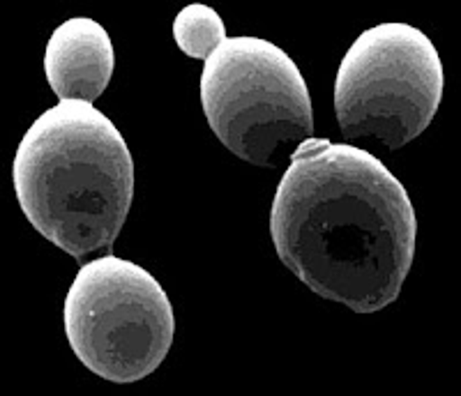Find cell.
<instances>
[{"label":"cell","instance_id":"cell-7","mask_svg":"<svg viewBox=\"0 0 461 396\" xmlns=\"http://www.w3.org/2000/svg\"><path fill=\"white\" fill-rule=\"evenodd\" d=\"M173 40L185 56L194 60H208L226 40V26L212 7L187 5L173 19Z\"/></svg>","mask_w":461,"mask_h":396},{"label":"cell","instance_id":"cell-3","mask_svg":"<svg viewBox=\"0 0 461 396\" xmlns=\"http://www.w3.org/2000/svg\"><path fill=\"white\" fill-rule=\"evenodd\" d=\"M212 134L238 159L279 168L314 139V109L294 58L261 37H226L201 72Z\"/></svg>","mask_w":461,"mask_h":396},{"label":"cell","instance_id":"cell-2","mask_svg":"<svg viewBox=\"0 0 461 396\" xmlns=\"http://www.w3.org/2000/svg\"><path fill=\"white\" fill-rule=\"evenodd\" d=\"M12 180L32 229L79 266L111 254L134 201L125 136L88 102H58L28 127Z\"/></svg>","mask_w":461,"mask_h":396},{"label":"cell","instance_id":"cell-6","mask_svg":"<svg viewBox=\"0 0 461 396\" xmlns=\"http://www.w3.org/2000/svg\"><path fill=\"white\" fill-rule=\"evenodd\" d=\"M115 51L109 32L88 16H74L51 32L44 51V74L60 102L95 104L109 88Z\"/></svg>","mask_w":461,"mask_h":396},{"label":"cell","instance_id":"cell-5","mask_svg":"<svg viewBox=\"0 0 461 396\" xmlns=\"http://www.w3.org/2000/svg\"><path fill=\"white\" fill-rule=\"evenodd\" d=\"M443 84V63L425 32L409 23H378L360 32L337 69L341 134L399 150L431 125Z\"/></svg>","mask_w":461,"mask_h":396},{"label":"cell","instance_id":"cell-1","mask_svg":"<svg viewBox=\"0 0 461 396\" xmlns=\"http://www.w3.org/2000/svg\"><path fill=\"white\" fill-rule=\"evenodd\" d=\"M279 261L323 300L376 313L402 292L415 258L409 192L381 159L348 143L307 139L270 208Z\"/></svg>","mask_w":461,"mask_h":396},{"label":"cell","instance_id":"cell-4","mask_svg":"<svg viewBox=\"0 0 461 396\" xmlns=\"http://www.w3.org/2000/svg\"><path fill=\"white\" fill-rule=\"evenodd\" d=\"M63 323L81 364L115 385L158 371L176 337V313L162 284L113 254L79 267L65 295Z\"/></svg>","mask_w":461,"mask_h":396}]
</instances>
